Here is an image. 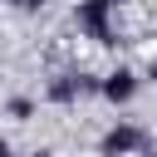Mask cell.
<instances>
[{
	"label": "cell",
	"instance_id": "6da1fadb",
	"mask_svg": "<svg viewBox=\"0 0 157 157\" xmlns=\"http://www.w3.org/2000/svg\"><path fill=\"white\" fill-rule=\"evenodd\" d=\"M0 157H5V142H0Z\"/></svg>",
	"mask_w": 157,
	"mask_h": 157
}]
</instances>
